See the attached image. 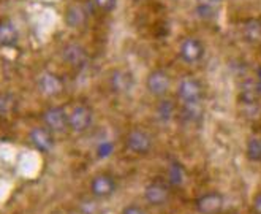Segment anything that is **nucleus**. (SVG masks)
Masks as SVG:
<instances>
[{"mask_svg":"<svg viewBox=\"0 0 261 214\" xmlns=\"http://www.w3.org/2000/svg\"><path fill=\"white\" fill-rule=\"evenodd\" d=\"M110 83H111V89L116 94H127L133 89V76L130 72L119 68L111 73Z\"/></svg>","mask_w":261,"mask_h":214,"instance_id":"1a4fd4ad","label":"nucleus"},{"mask_svg":"<svg viewBox=\"0 0 261 214\" xmlns=\"http://www.w3.org/2000/svg\"><path fill=\"white\" fill-rule=\"evenodd\" d=\"M38 89L46 97H57L64 92V81L51 72H44L38 78Z\"/></svg>","mask_w":261,"mask_h":214,"instance_id":"0eeeda50","label":"nucleus"},{"mask_svg":"<svg viewBox=\"0 0 261 214\" xmlns=\"http://www.w3.org/2000/svg\"><path fill=\"white\" fill-rule=\"evenodd\" d=\"M122 214H146L141 208H138V206H128L124 209V212Z\"/></svg>","mask_w":261,"mask_h":214,"instance_id":"5701e85b","label":"nucleus"},{"mask_svg":"<svg viewBox=\"0 0 261 214\" xmlns=\"http://www.w3.org/2000/svg\"><path fill=\"white\" fill-rule=\"evenodd\" d=\"M43 121L51 132L60 133L68 127V114L60 106H51L43 113Z\"/></svg>","mask_w":261,"mask_h":214,"instance_id":"423d86ee","label":"nucleus"},{"mask_svg":"<svg viewBox=\"0 0 261 214\" xmlns=\"http://www.w3.org/2000/svg\"><path fill=\"white\" fill-rule=\"evenodd\" d=\"M144 195L150 205H163L170 198V191L162 182H152V184L146 187Z\"/></svg>","mask_w":261,"mask_h":214,"instance_id":"f8f14e48","label":"nucleus"},{"mask_svg":"<svg viewBox=\"0 0 261 214\" xmlns=\"http://www.w3.org/2000/svg\"><path fill=\"white\" fill-rule=\"evenodd\" d=\"M223 200L219 194H206L196 202V208L201 214H216L220 211Z\"/></svg>","mask_w":261,"mask_h":214,"instance_id":"ddd939ff","label":"nucleus"},{"mask_svg":"<svg viewBox=\"0 0 261 214\" xmlns=\"http://www.w3.org/2000/svg\"><path fill=\"white\" fill-rule=\"evenodd\" d=\"M146 86H147V90L153 97H163L168 94V90H170L171 78L165 70L157 68V70H152L147 75Z\"/></svg>","mask_w":261,"mask_h":214,"instance_id":"f03ea898","label":"nucleus"},{"mask_svg":"<svg viewBox=\"0 0 261 214\" xmlns=\"http://www.w3.org/2000/svg\"><path fill=\"white\" fill-rule=\"evenodd\" d=\"M92 110L86 105H78L68 114V127L74 133H84L92 126Z\"/></svg>","mask_w":261,"mask_h":214,"instance_id":"7ed1b4c3","label":"nucleus"},{"mask_svg":"<svg viewBox=\"0 0 261 214\" xmlns=\"http://www.w3.org/2000/svg\"><path fill=\"white\" fill-rule=\"evenodd\" d=\"M244 37L250 43L261 41V19H250L244 24Z\"/></svg>","mask_w":261,"mask_h":214,"instance_id":"dca6fc26","label":"nucleus"},{"mask_svg":"<svg viewBox=\"0 0 261 214\" xmlns=\"http://www.w3.org/2000/svg\"><path fill=\"white\" fill-rule=\"evenodd\" d=\"M247 157L253 162H261V136H253L249 140Z\"/></svg>","mask_w":261,"mask_h":214,"instance_id":"6ab92c4d","label":"nucleus"},{"mask_svg":"<svg viewBox=\"0 0 261 214\" xmlns=\"http://www.w3.org/2000/svg\"><path fill=\"white\" fill-rule=\"evenodd\" d=\"M30 141H32V145L40 152H49L53 149V146H54L53 132L49 129L35 127L32 132H30Z\"/></svg>","mask_w":261,"mask_h":214,"instance_id":"9d476101","label":"nucleus"},{"mask_svg":"<svg viewBox=\"0 0 261 214\" xmlns=\"http://www.w3.org/2000/svg\"><path fill=\"white\" fill-rule=\"evenodd\" d=\"M125 145L135 154H147L152 148V136L143 129H133L127 135Z\"/></svg>","mask_w":261,"mask_h":214,"instance_id":"39448f33","label":"nucleus"},{"mask_svg":"<svg viewBox=\"0 0 261 214\" xmlns=\"http://www.w3.org/2000/svg\"><path fill=\"white\" fill-rule=\"evenodd\" d=\"M179 56L186 64H196L204 56V46L203 43L195 37H187L180 41L179 46Z\"/></svg>","mask_w":261,"mask_h":214,"instance_id":"20e7f679","label":"nucleus"},{"mask_svg":"<svg viewBox=\"0 0 261 214\" xmlns=\"http://www.w3.org/2000/svg\"><path fill=\"white\" fill-rule=\"evenodd\" d=\"M87 19V11L81 4H73L65 11V22L71 29L81 27Z\"/></svg>","mask_w":261,"mask_h":214,"instance_id":"4468645a","label":"nucleus"},{"mask_svg":"<svg viewBox=\"0 0 261 214\" xmlns=\"http://www.w3.org/2000/svg\"><path fill=\"white\" fill-rule=\"evenodd\" d=\"M16 108V100L11 94H0V116H10Z\"/></svg>","mask_w":261,"mask_h":214,"instance_id":"aec40b11","label":"nucleus"},{"mask_svg":"<svg viewBox=\"0 0 261 214\" xmlns=\"http://www.w3.org/2000/svg\"><path fill=\"white\" fill-rule=\"evenodd\" d=\"M261 94V86L255 81H247V83H244L242 86V99L244 102H247V103H253L258 100Z\"/></svg>","mask_w":261,"mask_h":214,"instance_id":"f3484780","label":"nucleus"},{"mask_svg":"<svg viewBox=\"0 0 261 214\" xmlns=\"http://www.w3.org/2000/svg\"><path fill=\"white\" fill-rule=\"evenodd\" d=\"M177 97L179 100L186 105V103H195V102H201L203 97V86L195 76H184L177 84Z\"/></svg>","mask_w":261,"mask_h":214,"instance_id":"f257e3e1","label":"nucleus"},{"mask_svg":"<svg viewBox=\"0 0 261 214\" xmlns=\"http://www.w3.org/2000/svg\"><path fill=\"white\" fill-rule=\"evenodd\" d=\"M116 189V182L110 175H98L92 179L90 182V191L95 197L105 198V197H110Z\"/></svg>","mask_w":261,"mask_h":214,"instance_id":"9b49d317","label":"nucleus"},{"mask_svg":"<svg viewBox=\"0 0 261 214\" xmlns=\"http://www.w3.org/2000/svg\"><path fill=\"white\" fill-rule=\"evenodd\" d=\"M62 57L68 65H71L74 68H80V67H84L87 64L89 54H87V50L83 46V44L68 43L62 50Z\"/></svg>","mask_w":261,"mask_h":214,"instance_id":"6e6552de","label":"nucleus"},{"mask_svg":"<svg viewBox=\"0 0 261 214\" xmlns=\"http://www.w3.org/2000/svg\"><path fill=\"white\" fill-rule=\"evenodd\" d=\"M157 114H159V119L163 122L171 121L173 116L176 114V105L171 100H162L157 108Z\"/></svg>","mask_w":261,"mask_h":214,"instance_id":"a211bd4d","label":"nucleus"},{"mask_svg":"<svg viewBox=\"0 0 261 214\" xmlns=\"http://www.w3.org/2000/svg\"><path fill=\"white\" fill-rule=\"evenodd\" d=\"M18 41V29L11 21H0V46H13Z\"/></svg>","mask_w":261,"mask_h":214,"instance_id":"2eb2a0df","label":"nucleus"},{"mask_svg":"<svg viewBox=\"0 0 261 214\" xmlns=\"http://www.w3.org/2000/svg\"><path fill=\"white\" fill-rule=\"evenodd\" d=\"M170 178H171V182L176 186L182 184L184 181V175H182V168L179 165H173L171 168V173H170Z\"/></svg>","mask_w":261,"mask_h":214,"instance_id":"412c9836","label":"nucleus"},{"mask_svg":"<svg viewBox=\"0 0 261 214\" xmlns=\"http://www.w3.org/2000/svg\"><path fill=\"white\" fill-rule=\"evenodd\" d=\"M94 2L101 11H111L116 7V0H94Z\"/></svg>","mask_w":261,"mask_h":214,"instance_id":"4be33fe9","label":"nucleus"},{"mask_svg":"<svg viewBox=\"0 0 261 214\" xmlns=\"http://www.w3.org/2000/svg\"><path fill=\"white\" fill-rule=\"evenodd\" d=\"M253 209L256 214H261V194H258L253 200Z\"/></svg>","mask_w":261,"mask_h":214,"instance_id":"b1692460","label":"nucleus"}]
</instances>
